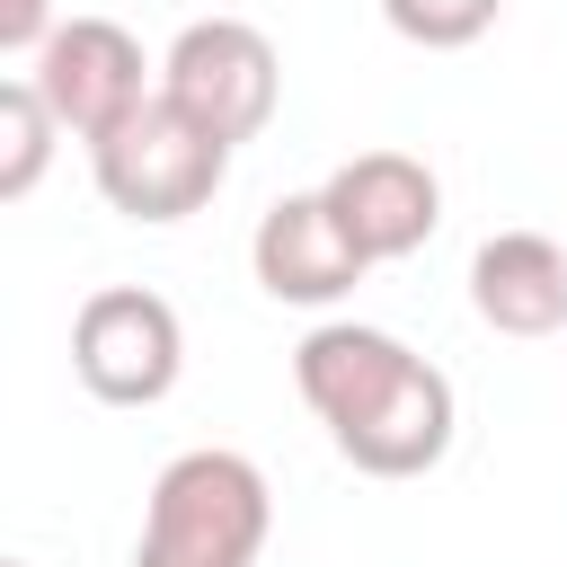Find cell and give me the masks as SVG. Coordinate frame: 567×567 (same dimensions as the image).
I'll list each match as a JSON object with an SVG mask.
<instances>
[{"label":"cell","mask_w":567,"mask_h":567,"mask_svg":"<svg viewBox=\"0 0 567 567\" xmlns=\"http://www.w3.org/2000/svg\"><path fill=\"white\" fill-rule=\"evenodd\" d=\"M292 390L363 478H425L461 425L452 381L408 337L363 328V319H319L292 346Z\"/></svg>","instance_id":"cell-1"},{"label":"cell","mask_w":567,"mask_h":567,"mask_svg":"<svg viewBox=\"0 0 567 567\" xmlns=\"http://www.w3.org/2000/svg\"><path fill=\"white\" fill-rule=\"evenodd\" d=\"M266 532H275V487H266V470H257L248 452L195 443V452H177V461L151 478L133 567H257Z\"/></svg>","instance_id":"cell-2"},{"label":"cell","mask_w":567,"mask_h":567,"mask_svg":"<svg viewBox=\"0 0 567 567\" xmlns=\"http://www.w3.org/2000/svg\"><path fill=\"white\" fill-rule=\"evenodd\" d=\"M89 177H97L106 213L168 230V221H186V213H204V204L221 195V177H230V142H213L204 124H186V115L151 89L115 133L89 142Z\"/></svg>","instance_id":"cell-3"},{"label":"cell","mask_w":567,"mask_h":567,"mask_svg":"<svg viewBox=\"0 0 567 567\" xmlns=\"http://www.w3.org/2000/svg\"><path fill=\"white\" fill-rule=\"evenodd\" d=\"M159 97L186 115V124H204L213 142H257L266 124H275V97H284V53H275V35L266 27H248V18H195V27H177V44L159 53Z\"/></svg>","instance_id":"cell-4"},{"label":"cell","mask_w":567,"mask_h":567,"mask_svg":"<svg viewBox=\"0 0 567 567\" xmlns=\"http://www.w3.org/2000/svg\"><path fill=\"white\" fill-rule=\"evenodd\" d=\"M71 372L97 408H159L186 372V319L151 284H97L71 310Z\"/></svg>","instance_id":"cell-5"},{"label":"cell","mask_w":567,"mask_h":567,"mask_svg":"<svg viewBox=\"0 0 567 567\" xmlns=\"http://www.w3.org/2000/svg\"><path fill=\"white\" fill-rule=\"evenodd\" d=\"M35 97L44 115L71 133V142H97L115 133L142 97H151V62H142V35L115 27V18H53L44 44H35Z\"/></svg>","instance_id":"cell-6"},{"label":"cell","mask_w":567,"mask_h":567,"mask_svg":"<svg viewBox=\"0 0 567 567\" xmlns=\"http://www.w3.org/2000/svg\"><path fill=\"white\" fill-rule=\"evenodd\" d=\"M319 204L337 213V230H346L372 266H390V257H416V248L434 239V221H443V177H434L416 151H354V159L328 168Z\"/></svg>","instance_id":"cell-7"},{"label":"cell","mask_w":567,"mask_h":567,"mask_svg":"<svg viewBox=\"0 0 567 567\" xmlns=\"http://www.w3.org/2000/svg\"><path fill=\"white\" fill-rule=\"evenodd\" d=\"M248 275H257L266 301L328 310V301H346V292L372 275V257L337 230V213H328L319 186H310V195H275V204L257 213V230H248Z\"/></svg>","instance_id":"cell-8"},{"label":"cell","mask_w":567,"mask_h":567,"mask_svg":"<svg viewBox=\"0 0 567 567\" xmlns=\"http://www.w3.org/2000/svg\"><path fill=\"white\" fill-rule=\"evenodd\" d=\"M470 310L496 337H558L567 328V248L549 230H496L470 257Z\"/></svg>","instance_id":"cell-9"},{"label":"cell","mask_w":567,"mask_h":567,"mask_svg":"<svg viewBox=\"0 0 567 567\" xmlns=\"http://www.w3.org/2000/svg\"><path fill=\"white\" fill-rule=\"evenodd\" d=\"M62 151V124L44 115L35 80H0V204H27Z\"/></svg>","instance_id":"cell-10"},{"label":"cell","mask_w":567,"mask_h":567,"mask_svg":"<svg viewBox=\"0 0 567 567\" xmlns=\"http://www.w3.org/2000/svg\"><path fill=\"white\" fill-rule=\"evenodd\" d=\"M496 9H505V0H381L390 35H408V44H425V53H461V44H478V35L496 27Z\"/></svg>","instance_id":"cell-11"},{"label":"cell","mask_w":567,"mask_h":567,"mask_svg":"<svg viewBox=\"0 0 567 567\" xmlns=\"http://www.w3.org/2000/svg\"><path fill=\"white\" fill-rule=\"evenodd\" d=\"M44 27H53V0H0V53L44 44Z\"/></svg>","instance_id":"cell-12"},{"label":"cell","mask_w":567,"mask_h":567,"mask_svg":"<svg viewBox=\"0 0 567 567\" xmlns=\"http://www.w3.org/2000/svg\"><path fill=\"white\" fill-rule=\"evenodd\" d=\"M0 567H18V558H0Z\"/></svg>","instance_id":"cell-13"}]
</instances>
